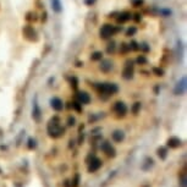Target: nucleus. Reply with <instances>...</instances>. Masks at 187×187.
<instances>
[{
  "instance_id": "nucleus-1",
  "label": "nucleus",
  "mask_w": 187,
  "mask_h": 187,
  "mask_svg": "<svg viewBox=\"0 0 187 187\" xmlns=\"http://www.w3.org/2000/svg\"><path fill=\"white\" fill-rule=\"evenodd\" d=\"M52 4H53L54 10H55V11H60V10H61V7H60V1H59V0H52Z\"/></svg>"
}]
</instances>
